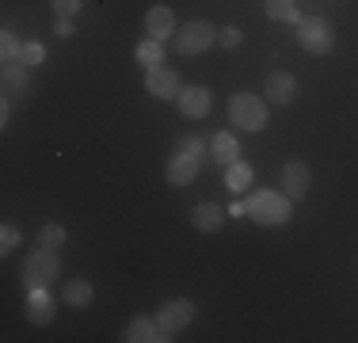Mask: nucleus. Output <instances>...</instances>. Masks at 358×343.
<instances>
[{"label": "nucleus", "mask_w": 358, "mask_h": 343, "mask_svg": "<svg viewBox=\"0 0 358 343\" xmlns=\"http://www.w3.org/2000/svg\"><path fill=\"white\" fill-rule=\"evenodd\" d=\"M225 218H229L225 206H217V202H199V206H194V214H191V225L199 229V233H217V229L225 225Z\"/></svg>", "instance_id": "obj_14"}, {"label": "nucleus", "mask_w": 358, "mask_h": 343, "mask_svg": "<svg viewBox=\"0 0 358 343\" xmlns=\"http://www.w3.org/2000/svg\"><path fill=\"white\" fill-rule=\"evenodd\" d=\"M50 8H54L57 20H73V15L84 8V0H50Z\"/></svg>", "instance_id": "obj_26"}, {"label": "nucleus", "mask_w": 358, "mask_h": 343, "mask_svg": "<svg viewBox=\"0 0 358 343\" xmlns=\"http://www.w3.org/2000/svg\"><path fill=\"white\" fill-rule=\"evenodd\" d=\"M217 42V27L210 20H187L183 27L176 31V54L183 57H194L202 50H210Z\"/></svg>", "instance_id": "obj_4"}, {"label": "nucleus", "mask_w": 358, "mask_h": 343, "mask_svg": "<svg viewBox=\"0 0 358 343\" xmlns=\"http://www.w3.org/2000/svg\"><path fill=\"white\" fill-rule=\"evenodd\" d=\"M8 99H12V96H4V103H0V118H4V122L12 118V103H8Z\"/></svg>", "instance_id": "obj_31"}, {"label": "nucleus", "mask_w": 358, "mask_h": 343, "mask_svg": "<svg viewBox=\"0 0 358 343\" xmlns=\"http://www.w3.org/2000/svg\"><path fill=\"white\" fill-rule=\"evenodd\" d=\"M15 248H20V229H15L12 221H4V229H0V252L12 255Z\"/></svg>", "instance_id": "obj_25"}, {"label": "nucleus", "mask_w": 358, "mask_h": 343, "mask_svg": "<svg viewBox=\"0 0 358 343\" xmlns=\"http://www.w3.org/2000/svg\"><path fill=\"white\" fill-rule=\"evenodd\" d=\"M23 286L27 290H50L54 286V279L62 274V260H57L54 248H35V252L23 255Z\"/></svg>", "instance_id": "obj_1"}, {"label": "nucleus", "mask_w": 358, "mask_h": 343, "mask_svg": "<svg viewBox=\"0 0 358 343\" xmlns=\"http://www.w3.org/2000/svg\"><path fill=\"white\" fill-rule=\"evenodd\" d=\"M191 321H194V302L191 298H172V302H164L160 313H157V328H160L164 340H176Z\"/></svg>", "instance_id": "obj_5"}, {"label": "nucleus", "mask_w": 358, "mask_h": 343, "mask_svg": "<svg viewBox=\"0 0 358 343\" xmlns=\"http://www.w3.org/2000/svg\"><path fill=\"white\" fill-rule=\"evenodd\" d=\"M179 73L176 69H168V65H152V69H145V92H152L157 99H176L179 96Z\"/></svg>", "instance_id": "obj_7"}, {"label": "nucleus", "mask_w": 358, "mask_h": 343, "mask_svg": "<svg viewBox=\"0 0 358 343\" xmlns=\"http://www.w3.org/2000/svg\"><path fill=\"white\" fill-rule=\"evenodd\" d=\"M122 340L126 343H164V336H160V328H157V316H145V313H138L126 324Z\"/></svg>", "instance_id": "obj_13"}, {"label": "nucleus", "mask_w": 358, "mask_h": 343, "mask_svg": "<svg viewBox=\"0 0 358 343\" xmlns=\"http://www.w3.org/2000/svg\"><path fill=\"white\" fill-rule=\"evenodd\" d=\"M297 99V76L286 73V69H275V73H267V103H275V107H286V103Z\"/></svg>", "instance_id": "obj_10"}, {"label": "nucleus", "mask_w": 358, "mask_h": 343, "mask_svg": "<svg viewBox=\"0 0 358 343\" xmlns=\"http://www.w3.org/2000/svg\"><path fill=\"white\" fill-rule=\"evenodd\" d=\"M0 88H4V96H31V88H35V80H31V65H23V62L4 65V73H0Z\"/></svg>", "instance_id": "obj_12"}, {"label": "nucleus", "mask_w": 358, "mask_h": 343, "mask_svg": "<svg viewBox=\"0 0 358 343\" xmlns=\"http://www.w3.org/2000/svg\"><path fill=\"white\" fill-rule=\"evenodd\" d=\"M263 8H267V20H271V23H294V27L301 23V15H297V4H294V0H267Z\"/></svg>", "instance_id": "obj_20"}, {"label": "nucleus", "mask_w": 358, "mask_h": 343, "mask_svg": "<svg viewBox=\"0 0 358 343\" xmlns=\"http://www.w3.org/2000/svg\"><path fill=\"white\" fill-rule=\"evenodd\" d=\"M217 42H221L225 50H236V46L244 42V34H241V27H221V31H217Z\"/></svg>", "instance_id": "obj_27"}, {"label": "nucleus", "mask_w": 358, "mask_h": 343, "mask_svg": "<svg viewBox=\"0 0 358 343\" xmlns=\"http://www.w3.org/2000/svg\"><path fill=\"white\" fill-rule=\"evenodd\" d=\"M244 206H248V218L255 221V225H286L289 214H294V206H289L286 191H252L248 199H244Z\"/></svg>", "instance_id": "obj_2"}, {"label": "nucleus", "mask_w": 358, "mask_h": 343, "mask_svg": "<svg viewBox=\"0 0 358 343\" xmlns=\"http://www.w3.org/2000/svg\"><path fill=\"white\" fill-rule=\"evenodd\" d=\"M0 62H4V65L23 62V46H20V38H15L12 31H4V34H0Z\"/></svg>", "instance_id": "obj_22"}, {"label": "nucleus", "mask_w": 358, "mask_h": 343, "mask_svg": "<svg viewBox=\"0 0 358 343\" xmlns=\"http://www.w3.org/2000/svg\"><path fill=\"white\" fill-rule=\"evenodd\" d=\"M210 157L217 160V164H233V160H241V141H236V134L233 130H221L210 137Z\"/></svg>", "instance_id": "obj_17"}, {"label": "nucleus", "mask_w": 358, "mask_h": 343, "mask_svg": "<svg viewBox=\"0 0 358 343\" xmlns=\"http://www.w3.org/2000/svg\"><path fill=\"white\" fill-rule=\"evenodd\" d=\"M176 153H187V157L202 160V153H206V137H199V134H187V137H179V149H176Z\"/></svg>", "instance_id": "obj_24"}, {"label": "nucleus", "mask_w": 358, "mask_h": 343, "mask_svg": "<svg viewBox=\"0 0 358 343\" xmlns=\"http://www.w3.org/2000/svg\"><path fill=\"white\" fill-rule=\"evenodd\" d=\"M134 57L145 65V69H152V65H160L164 62V42H157V38H145L138 42V50H134Z\"/></svg>", "instance_id": "obj_21"}, {"label": "nucleus", "mask_w": 358, "mask_h": 343, "mask_svg": "<svg viewBox=\"0 0 358 343\" xmlns=\"http://www.w3.org/2000/svg\"><path fill=\"white\" fill-rule=\"evenodd\" d=\"M309 187H313L309 164H301V160H289V164L282 168V191H286V199H289V202L305 199V195H309Z\"/></svg>", "instance_id": "obj_9"}, {"label": "nucleus", "mask_w": 358, "mask_h": 343, "mask_svg": "<svg viewBox=\"0 0 358 343\" xmlns=\"http://www.w3.org/2000/svg\"><path fill=\"white\" fill-rule=\"evenodd\" d=\"M92 298H96V290H92V282H84V279H69L62 286V302L69 309H88Z\"/></svg>", "instance_id": "obj_18"}, {"label": "nucleus", "mask_w": 358, "mask_h": 343, "mask_svg": "<svg viewBox=\"0 0 358 343\" xmlns=\"http://www.w3.org/2000/svg\"><path fill=\"white\" fill-rule=\"evenodd\" d=\"M199 164H202V160L187 157V153H176V157L168 160V168H164L168 183H172V187H187V183H194V176H199Z\"/></svg>", "instance_id": "obj_16"}, {"label": "nucleus", "mask_w": 358, "mask_h": 343, "mask_svg": "<svg viewBox=\"0 0 358 343\" xmlns=\"http://www.w3.org/2000/svg\"><path fill=\"white\" fill-rule=\"evenodd\" d=\"M42 57H46V50H42V42H27V46H23V65H38Z\"/></svg>", "instance_id": "obj_28"}, {"label": "nucleus", "mask_w": 358, "mask_h": 343, "mask_svg": "<svg viewBox=\"0 0 358 343\" xmlns=\"http://www.w3.org/2000/svg\"><path fill=\"white\" fill-rule=\"evenodd\" d=\"M225 210H229V218H244V214H248V206H244V202H233V206H225Z\"/></svg>", "instance_id": "obj_30"}, {"label": "nucleus", "mask_w": 358, "mask_h": 343, "mask_svg": "<svg viewBox=\"0 0 358 343\" xmlns=\"http://www.w3.org/2000/svg\"><path fill=\"white\" fill-rule=\"evenodd\" d=\"M252 176H255V172H252L248 160H233V164L225 168V187H229L233 195H241V191H248Z\"/></svg>", "instance_id": "obj_19"}, {"label": "nucleus", "mask_w": 358, "mask_h": 343, "mask_svg": "<svg viewBox=\"0 0 358 343\" xmlns=\"http://www.w3.org/2000/svg\"><path fill=\"white\" fill-rule=\"evenodd\" d=\"M65 237H69V233H65V225H54V221L38 229V244H42V248H54V252L65 244Z\"/></svg>", "instance_id": "obj_23"}, {"label": "nucleus", "mask_w": 358, "mask_h": 343, "mask_svg": "<svg viewBox=\"0 0 358 343\" xmlns=\"http://www.w3.org/2000/svg\"><path fill=\"white\" fill-rule=\"evenodd\" d=\"M145 31H149V38H157V42H168V38H176V12L172 8H164V4H157V8H149L145 12Z\"/></svg>", "instance_id": "obj_11"}, {"label": "nucleus", "mask_w": 358, "mask_h": 343, "mask_svg": "<svg viewBox=\"0 0 358 343\" xmlns=\"http://www.w3.org/2000/svg\"><path fill=\"white\" fill-rule=\"evenodd\" d=\"M229 122H233L236 130L259 134L263 126H267V103L259 96H252V92H236V96L229 99Z\"/></svg>", "instance_id": "obj_3"}, {"label": "nucleus", "mask_w": 358, "mask_h": 343, "mask_svg": "<svg viewBox=\"0 0 358 343\" xmlns=\"http://www.w3.org/2000/svg\"><path fill=\"white\" fill-rule=\"evenodd\" d=\"M176 107L183 118H206L210 111V88H202V84H183L176 96Z\"/></svg>", "instance_id": "obj_8"}, {"label": "nucleus", "mask_w": 358, "mask_h": 343, "mask_svg": "<svg viewBox=\"0 0 358 343\" xmlns=\"http://www.w3.org/2000/svg\"><path fill=\"white\" fill-rule=\"evenodd\" d=\"M297 42L305 46V54H328L331 46H336V34L331 27L320 20V15H301V23H297Z\"/></svg>", "instance_id": "obj_6"}, {"label": "nucleus", "mask_w": 358, "mask_h": 343, "mask_svg": "<svg viewBox=\"0 0 358 343\" xmlns=\"http://www.w3.org/2000/svg\"><path fill=\"white\" fill-rule=\"evenodd\" d=\"M23 313H27L31 324L46 328V324H54V298H50L46 290H31V294H27V305H23Z\"/></svg>", "instance_id": "obj_15"}, {"label": "nucleus", "mask_w": 358, "mask_h": 343, "mask_svg": "<svg viewBox=\"0 0 358 343\" xmlns=\"http://www.w3.org/2000/svg\"><path fill=\"white\" fill-rule=\"evenodd\" d=\"M73 20H57V27H54V34H57V38H73Z\"/></svg>", "instance_id": "obj_29"}]
</instances>
